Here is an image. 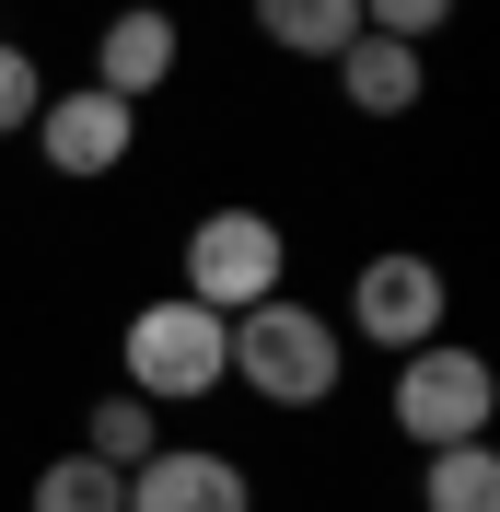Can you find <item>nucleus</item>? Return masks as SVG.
<instances>
[{"label": "nucleus", "instance_id": "1", "mask_svg": "<svg viewBox=\"0 0 500 512\" xmlns=\"http://www.w3.org/2000/svg\"><path fill=\"white\" fill-rule=\"evenodd\" d=\"M233 373H245V396H268V408H326L349 373V338L338 315H314V303H256V315H233Z\"/></svg>", "mask_w": 500, "mask_h": 512}, {"label": "nucleus", "instance_id": "2", "mask_svg": "<svg viewBox=\"0 0 500 512\" xmlns=\"http://www.w3.org/2000/svg\"><path fill=\"white\" fill-rule=\"evenodd\" d=\"M117 361H128V396H152V408H187V396L233 384V326H221L210 303H187V291H163V303H140V315H128Z\"/></svg>", "mask_w": 500, "mask_h": 512}, {"label": "nucleus", "instance_id": "3", "mask_svg": "<svg viewBox=\"0 0 500 512\" xmlns=\"http://www.w3.org/2000/svg\"><path fill=\"white\" fill-rule=\"evenodd\" d=\"M187 303H210L221 326L256 315V303H280L291 291V233L268 222V210H198L187 222Z\"/></svg>", "mask_w": 500, "mask_h": 512}, {"label": "nucleus", "instance_id": "4", "mask_svg": "<svg viewBox=\"0 0 500 512\" xmlns=\"http://www.w3.org/2000/svg\"><path fill=\"white\" fill-rule=\"evenodd\" d=\"M396 431L419 454H442V443H489V408H500V373L477 350H454V338H431V350H407L396 361Z\"/></svg>", "mask_w": 500, "mask_h": 512}, {"label": "nucleus", "instance_id": "5", "mask_svg": "<svg viewBox=\"0 0 500 512\" xmlns=\"http://www.w3.org/2000/svg\"><path fill=\"white\" fill-rule=\"evenodd\" d=\"M442 315H454V291H442V268L431 256H361V280H349V326H361V338H373V350H431L442 338Z\"/></svg>", "mask_w": 500, "mask_h": 512}, {"label": "nucleus", "instance_id": "6", "mask_svg": "<svg viewBox=\"0 0 500 512\" xmlns=\"http://www.w3.org/2000/svg\"><path fill=\"white\" fill-rule=\"evenodd\" d=\"M35 152H47V175H70V187H94V175H117L128 163V140H140V105H117V94H47L35 105V128H24Z\"/></svg>", "mask_w": 500, "mask_h": 512}, {"label": "nucleus", "instance_id": "7", "mask_svg": "<svg viewBox=\"0 0 500 512\" xmlns=\"http://www.w3.org/2000/svg\"><path fill=\"white\" fill-rule=\"evenodd\" d=\"M128 512H256V478L210 443H163L152 466H128Z\"/></svg>", "mask_w": 500, "mask_h": 512}, {"label": "nucleus", "instance_id": "8", "mask_svg": "<svg viewBox=\"0 0 500 512\" xmlns=\"http://www.w3.org/2000/svg\"><path fill=\"white\" fill-rule=\"evenodd\" d=\"M175 59H187V24H175L163 0H128L117 24L94 35V94L140 105V94H163V82H175Z\"/></svg>", "mask_w": 500, "mask_h": 512}, {"label": "nucleus", "instance_id": "9", "mask_svg": "<svg viewBox=\"0 0 500 512\" xmlns=\"http://www.w3.org/2000/svg\"><path fill=\"white\" fill-rule=\"evenodd\" d=\"M326 70H338V94L361 105V117H407V105H419V82H431V70H419V47H396V35H349Z\"/></svg>", "mask_w": 500, "mask_h": 512}, {"label": "nucleus", "instance_id": "10", "mask_svg": "<svg viewBox=\"0 0 500 512\" xmlns=\"http://www.w3.org/2000/svg\"><path fill=\"white\" fill-rule=\"evenodd\" d=\"M82 454L117 466V478H128V466H152V454H163V408H152V396H128V384L94 396V408H82Z\"/></svg>", "mask_w": 500, "mask_h": 512}, {"label": "nucleus", "instance_id": "11", "mask_svg": "<svg viewBox=\"0 0 500 512\" xmlns=\"http://www.w3.org/2000/svg\"><path fill=\"white\" fill-rule=\"evenodd\" d=\"M256 35L280 59H338L349 35H361V0H256Z\"/></svg>", "mask_w": 500, "mask_h": 512}, {"label": "nucleus", "instance_id": "12", "mask_svg": "<svg viewBox=\"0 0 500 512\" xmlns=\"http://www.w3.org/2000/svg\"><path fill=\"white\" fill-rule=\"evenodd\" d=\"M419 512H500V454H489V443L419 454Z\"/></svg>", "mask_w": 500, "mask_h": 512}, {"label": "nucleus", "instance_id": "13", "mask_svg": "<svg viewBox=\"0 0 500 512\" xmlns=\"http://www.w3.org/2000/svg\"><path fill=\"white\" fill-rule=\"evenodd\" d=\"M24 512H128V478H117V466H94V454L70 443V454H47V466H35Z\"/></svg>", "mask_w": 500, "mask_h": 512}, {"label": "nucleus", "instance_id": "14", "mask_svg": "<svg viewBox=\"0 0 500 512\" xmlns=\"http://www.w3.org/2000/svg\"><path fill=\"white\" fill-rule=\"evenodd\" d=\"M35 105H47V70H35V47H12V35H0V140H24Z\"/></svg>", "mask_w": 500, "mask_h": 512}, {"label": "nucleus", "instance_id": "15", "mask_svg": "<svg viewBox=\"0 0 500 512\" xmlns=\"http://www.w3.org/2000/svg\"><path fill=\"white\" fill-rule=\"evenodd\" d=\"M454 24V0H361V35H396V47H431Z\"/></svg>", "mask_w": 500, "mask_h": 512}]
</instances>
